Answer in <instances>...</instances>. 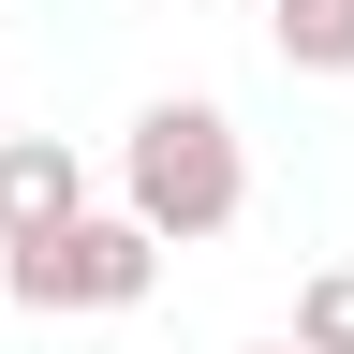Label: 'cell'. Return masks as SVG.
Masks as SVG:
<instances>
[{
  "instance_id": "8992f818",
  "label": "cell",
  "mask_w": 354,
  "mask_h": 354,
  "mask_svg": "<svg viewBox=\"0 0 354 354\" xmlns=\"http://www.w3.org/2000/svg\"><path fill=\"white\" fill-rule=\"evenodd\" d=\"M251 354H295V339H251Z\"/></svg>"
},
{
  "instance_id": "3957f363",
  "label": "cell",
  "mask_w": 354,
  "mask_h": 354,
  "mask_svg": "<svg viewBox=\"0 0 354 354\" xmlns=\"http://www.w3.org/2000/svg\"><path fill=\"white\" fill-rule=\"evenodd\" d=\"M59 221H88V162L59 133H0V251L59 236Z\"/></svg>"
},
{
  "instance_id": "7a4b0ae2",
  "label": "cell",
  "mask_w": 354,
  "mask_h": 354,
  "mask_svg": "<svg viewBox=\"0 0 354 354\" xmlns=\"http://www.w3.org/2000/svg\"><path fill=\"white\" fill-rule=\"evenodd\" d=\"M0 281H15V310H44V325H74V310H148L162 236H148V221H118V207H88V221H59V236L0 251Z\"/></svg>"
},
{
  "instance_id": "6da1fadb",
  "label": "cell",
  "mask_w": 354,
  "mask_h": 354,
  "mask_svg": "<svg viewBox=\"0 0 354 354\" xmlns=\"http://www.w3.org/2000/svg\"><path fill=\"white\" fill-rule=\"evenodd\" d=\"M236 207H251L236 118H221L207 88H162V104L133 118V148H118V221H148L162 251H207V236H236Z\"/></svg>"
},
{
  "instance_id": "277c9868",
  "label": "cell",
  "mask_w": 354,
  "mask_h": 354,
  "mask_svg": "<svg viewBox=\"0 0 354 354\" xmlns=\"http://www.w3.org/2000/svg\"><path fill=\"white\" fill-rule=\"evenodd\" d=\"M281 74H354V0H266Z\"/></svg>"
},
{
  "instance_id": "5b68a950",
  "label": "cell",
  "mask_w": 354,
  "mask_h": 354,
  "mask_svg": "<svg viewBox=\"0 0 354 354\" xmlns=\"http://www.w3.org/2000/svg\"><path fill=\"white\" fill-rule=\"evenodd\" d=\"M295 354H354V266H325L295 295Z\"/></svg>"
}]
</instances>
